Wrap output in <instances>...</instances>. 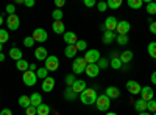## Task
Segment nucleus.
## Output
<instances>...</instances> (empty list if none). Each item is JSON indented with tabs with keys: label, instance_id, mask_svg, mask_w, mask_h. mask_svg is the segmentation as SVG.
Returning <instances> with one entry per match:
<instances>
[{
	"label": "nucleus",
	"instance_id": "nucleus-1",
	"mask_svg": "<svg viewBox=\"0 0 156 115\" xmlns=\"http://www.w3.org/2000/svg\"><path fill=\"white\" fill-rule=\"evenodd\" d=\"M97 98H98V95H97V92H95V89H90V87H87L84 92H81V93H80V100H81V103H83V104H87V106L95 104Z\"/></svg>",
	"mask_w": 156,
	"mask_h": 115
},
{
	"label": "nucleus",
	"instance_id": "nucleus-2",
	"mask_svg": "<svg viewBox=\"0 0 156 115\" xmlns=\"http://www.w3.org/2000/svg\"><path fill=\"white\" fill-rule=\"evenodd\" d=\"M86 67H87V62L84 61V58H78V59H75L72 62V72H73V75L83 73L86 70Z\"/></svg>",
	"mask_w": 156,
	"mask_h": 115
},
{
	"label": "nucleus",
	"instance_id": "nucleus-3",
	"mask_svg": "<svg viewBox=\"0 0 156 115\" xmlns=\"http://www.w3.org/2000/svg\"><path fill=\"white\" fill-rule=\"evenodd\" d=\"M95 106L100 112H106L111 106V100L106 96V95H98L97 101H95Z\"/></svg>",
	"mask_w": 156,
	"mask_h": 115
},
{
	"label": "nucleus",
	"instance_id": "nucleus-4",
	"mask_svg": "<svg viewBox=\"0 0 156 115\" xmlns=\"http://www.w3.org/2000/svg\"><path fill=\"white\" fill-rule=\"evenodd\" d=\"M22 81H23V84H25V86L33 87V86L36 84V81H37V76H36V73H34V72L27 70V72H23V75H22Z\"/></svg>",
	"mask_w": 156,
	"mask_h": 115
},
{
	"label": "nucleus",
	"instance_id": "nucleus-5",
	"mask_svg": "<svg viewBox=\"0 0 156 115\" xmlns=\"http://www.w3.org/2000/svg\"><path fill=\"white\" fill-rule=\"evenodd\" d=\"M101 56H100L98 50H86V53H84V61L87 64H97Z\"/></svg>",
	"mask_w": 156,
	"mask_h": 115
},
{
	"label": "nucleus",
	"instance_id": "nucleus-6",
	"mask_svg": "<svg viewBox=\"0 0 156 115\" xmlns=\"http://www.w3.org/2000/svg\"><path fill=\"white\" fill-rule=\"evenodd\" d=\"M31 37L34 39V42H39V44H42V42H45V41L48 39V34H47V31H45L44 28H36V30L33 31Z\"/></svg>",
	"mask_w": 156,
	"mask_h": 115
},
{
	"label": "nucleus",
	"instance_id": "nucleus-7",
	"mask_svg": "<svg viewBox=\"0 0 156 115\" xmlns=\"http://www.w3.org/2000/svg\"><path fill=\"white\" fill-rule=\"evenodd\" d=\"M58 67H59V59H58V56H48V58L45 59V69H47L48 72H55V70H58Z\"/></svg>",
	"mask_w": 156,
	"mask_h": 115
},
{
	"label": "nucleus",
	"instance_id": "nucleus-8",
	"mask_svg": "<svg viewBox=\"0 0 156 115\" xmlns=\"http://www.w3.org/2000/svg\"><path fill=\"white\" fill-rule=\"evenodd\" d=\"M6 25H8V30H12V31H16L19 28V25H20V19L17 14H11L6 17Z\"/></svg>",
	"mask_w": 156,
	"mask_h": 115
},
{
	"label": "nucleus",
	"instance_id": "nucleus-9",
	"mask_svg": "<svg viewBox=\"0 0 156 115\" xmlns=\"http://www.w3.org/2000/svg\"><path fill=\"white\" fill-rule=\"evenodd\" d=\"M140 98L144 100V101H151V100H154V92H153V87H150V86H144L140 89Z\"/></svg>",
	"mask_w": 156,
	"mask_h": 115
},
{
	"label": "nucleus",
	"instance_id": "nucleus-10",
	"mask_svg": "<svg viewBox=\"0 0 156 115\" xmlns=\"http://www.w3.org/2000/svg\"><path fill=\"white\" fill-rule=\"evenodd\" d=\"M117 23H119V20H117L114 16H108L105 23H103V27H105L106 31H114L115 33V28H117Z\"/></svg>",
	"mask_w": 156,
	"mask_h": 115
},
{
	"label": "nucleus",
	"instance_id": "nucleus-11",
	"mask_svg": "<svg viewBox=\"0 0 156 115\" xmlns=\"http://www.w3.org/2000/svg\"><path fill=\"white\" fill-rule=\"evenodd\" d=\"M129 28H131L129 22H126V20H119V23H117V28H115V33H117V34H128Z\"/></svg>",
	"mask_w": 156,
	"mask_h": 115
},
{
	"label": "nucleus",
	"instance_id": "nucleus-12",
	"mask_svg": "<svg viewBox=\"0 0 156 115\" xmlns=\"http://www.w3.org/2000/svg\"><path fill=\"white\" fill-rule=\"evenodd\" d=\"M126 89H128V92L131 93V95H137V93H140V84L137 83V81H133V79H129L128 83H126Z\"/></svg>",
	"mask_w": 156,
	"mask_h": 115
},
{
	"label": "nucleus",
	"instance_id": "nucleus-13",
	"mask_svg": "<svg viewBox=\"0 0 156 115\" xmlns=\"http://www.w3.org/2000/svg\"><path fill=\"white\" fill-rule=\"evenodd\" d=\"M87 89V86H86V81L84 79H76L75 83H73V86H72V90L76 93V95H80L81 92H84Z\"/></svg>",
	"mask_w": 156,
	"mask_h": 115
},
{
	"label": "nucleus",
	"instance_id": "nucleus-14",
	"mask_svg": "<svg viewBox=\"0 0 156 115\" xmlns=\"http://www.w3.org/2000/svg\"><path fill=\"white\" fill-rule=\"evenodd\" d=\"M62 39H64V42H66L67 45H75L78 42V37H76V34L73 31H66L64 36H62Z\"/></svg>",
	"mask_w": 156,
	"mask_h": 115
},
{
	"label": "nucleus",
	"instance_id": "nucleus-15",
	"mask_svg": "<svg viewBox=\"0 0 156 115\" xmlns=\"http://www.w3.org/2000/svg\"><path fill=\"white\" fill-rule=\"evenodd\" d=\"M55 79H53V76H48V78H45L44 81H42V90L44 92H51V90H53V87H55Z\"/></svg>",
	"mask_w": 156,
	"mask_h": 115
},
{
	"label": "nucleus",
	"instance_id": "nucleus-16",
	"mask_svg": "<svg viewBox=\"0 0 156 115\" xmlns=\"http://www.w3.org/2000/svg\"><path fill=\"white\" fill-rule=\"evenodd\" d=\"M84 72H86V75L89 76V78H95V76L98 75V72H100V69H98L97 64H87Z\"/></svg>",
	"mask_w": 156,
	"mask_h": 115
},
{
	"label": "nucleus",
	"instance_id": "nucleus-17",
	"mask_svg": "<svg viewBox=\"0 0 156 115\" xmlns=\"http://www.w3.org/2000/svg\"><path fill=\"white\" fill-rule=\"evenodd\" d=\"M34 58H36L37 61H45V59L48 58L47 48H44V47H37V48L34 50Z\"/></svg>",
	"mask_w": 156,
	"mask_h": 115
},
{
	"label": "nucleus",
	"instance_id": "nucleus-18",
	"mask_svg": "<svg viewBox=\"0 0 156 115\" xmlns=\"http://www.w3.org/2000/svg\"><path fill=\"white\" fill-rule=\"evenodd\" d=\"M133 52H131V50H123V52L120 53V56H119V59L122 61V64H123V66H126V64L128 62H131V59H133Z\"/></svg>",
	"mask_w": 156,
	"mask_h": 115
},
{
	"label": "nucleus",
	"instance_id": "nucleus-19",
	"mask_svg": "<svg viewBox=\"0 0 156 115\" xmlns=\"http://www.w3.org/2000/svg\"><path fill=\"white\" fill-rule=\"evenodd\" d=\"M105 95H106L109 100H115V98H119V96H120V90H119L117 87L111 86V87H106V92H105Z\"/></svg>",
	"mask_w": 156,
	"mask_h": 115
},
{
	"label": "nucleus",
	"instance_id": "nucleus-20",
	"mask_svg": "<svg viewBox=\"0 0 156 115\" xmlns=\"http://www.w3.org/2000/svg\"><path fill=\"white\" fill-rule=\"evenodd\" d=\"M115 33L114 31H105L103 33V37H101V41H103V44H106V45H109L111 42H114L115 41Z\"/></svg>",
	"mask_w": 156,
	"mask_h": 115
},
{
	"label": "nucleus",
	"instance_id": "nucleus-21",
	"mask_svg": "<svg viewBox=\"0 0 156 115\" xmlns=\"http://www.w3.org/2000/svg\"><path fill=\"white\" fill-rule=\"evenodd\" d=\"M30 101H31V106H33V107L41 106V104H42V96H41V93H37V92L31 93V95H30Z\"/></svg>",
	"mask_w": 156,
	"mask_h": 115
},
{
	"label": "nucleus",
	"instance_id": "nucleus-22",
	"mask_svg": "<svg viewBox=\"0 0 156 115\" xmlns=\"http://www.w3.org/2000/svg\"><path fill=\"white\" fill-rule=\"evenodd\" d=\"M134 109H136V112H147V101H144V100H136L134 101Z\"/></svg>",
	"mask_w": 156,
	"mask_h": 115
},
{
	"label": "nucleus",
	"instance_id": "nucleus-23",
	"mask_svg": "<svg viewBox=\"0 0 156 115\" xmlns=\"http://www.w3.org/2000/svg\"><path fill=\"white\" fill-rule=\"evenodd\" d=\"M109 66H111L114 70H119V69H122V66H123V64H122V61L119 59L117 53H114V55H112V59L109 61Z\"/></svg>",
	"mask_w": 156,
	"mask_h": 115
},
{
	"label": "nucleus",
	"instance_id": "nucleus-24",
	"mask_svg": "<svg viewBox=\"0 0 156 115\" xmlns=\"http://www.w3.org/2000/svg\"><path fill=\"white\" fill-rule=\"evenodd\" d=\"M9 58L14 59L16 62L20 61V59H22V50H19L17 47H12V48L9 50Z\"/></svg>",
	"mask_w": 156,
	"mask_h": 115
},
{
	"label": "nucleus",
	"instance_id": "nucleus-25",
	"mask_svg": "<svg viewBox=\"0 0 156 115\" xmlns=\"http://www.w3.org/2000/svg\"><path fill=\"white\" fill-rule=\"evenodd\" d=\"M51 28H53V31H55L56 34H64V33H66V27H64L62 20H59V22H53Z\"/></svg>",
	"mask_w": 156,
	"mask_h": 115
},
{
	"label": "nucleus",
	"instance_id": "nucleus-26",
	"mask_svg": "<svg viewBox=\"0 0 156 115\" xmlns=\"http://www.w3.org/2000/svg\"><path fill=\"white\" fill-rule=\"evenodd\" d=\"M76 48H75V45H66V50H64V55H66V58H70V59H73L75 56H76Z\"/></svg>",
	"mask_w": 156,
	"mask_h": 115
},
{
	"label": "nucleus",
	"instance_id": "nucleus-27",
	"mask_svg": "<svg viewBox=\"0 0 156 115\" xmlns=\"http://www.w3.org/2000/svg\"><path fill=\"white\" fill-rule=\"evenodd\" d=\"M19 106L23 107V109H27L28 106H31L30 96H27V95H20V96H19Z\"/></svg>",
	"mask_w": 156,
	"mask_h": 115
},
{
	"label": "nucleus",
	"instance_id": "nucleus-28",
	"mask_svg": "<svg viewBox=\"0 0 156 115\" xmlns=\"http://www.w3.org/2000/svg\"><path fill=\"white\" fill-rule=\"evenodd\" d=\"M50 113V106L48 104H41L36 107V115H48Z\"/></svg>",
	"mask_w": 156,
	"mask_h": 115
},
{
	"label": "nucleus",
	"instance_id": "nucleus-29",
	"mask_svg": "<svg viewBox=\"0 0 156 115\" xmlns=\"http://www.w3.org/2000/svg\"><path fill=\"white\" fill-rule=\"evenodd\" d=\"M28 67H30V64H28V61H25V59H20V61L16 62V69L20 70V72H27Z\"/></svg>",
	"mask_w": 156,
	"mask_h": 115
},
{
	"label": "nucleus",
	"instance_id": "nucleus-30",
	"mask_svg": "<svg viewBox=\"0 0 156 115\" xmlns=\"http://www.w3.org/2000/svg\"><path fill=\"white\" fill-rule=\"evenodd\" d=\"M64 98L69 100V101H73V100L78 98V95L72 90V87H66V92H64Z\"/></svg>",
	"mask_w": 156,
	"mask_h": 115
},
{
	"label": "nucleus",
	"instance_id": "nucleus-31",
	"mask_svg": "<svg viewBox=\"0 0 156 115\" xmlns=\"http://www.w3.org/2000/svg\"><path fill=\"white\" fill-rule=\"evenodd\" d=\"M36 76H37V78H41V79L44 81L45 78H48V70H47L45 67H39V69L36 70Z\"/></svg>",
	"mask_w": 156,
	"mask_h": 115
},
{
	"label": "nucleus",
	"instance_id": "nucleus-32",
	"mask_svg": "<svg viewBox=\"0 0 156 115\" xmlns=\"http://www.w3.org/2000/svg\"><path fill=\"white\" fill-rule=\"evenodd\" d=\"M142 5H144L142 0H128V6L133 8V9H140Z\"/></svg>",
	"mask_w": 156,
	"mask_h": 115
},
{
	"label": "nucleus",
	"instance_id": "nucleus-33",
	"mask_svg": "<svg viewBox=\"0 0 156 115\" xmlns=\"http://www.w3.org/2000/svg\"><path fill=\"white\" fill-rule=\"evenodd\" d=\"M147 52H148V56L156 59V42H150L148 47H147Z\"/></svg>",
	"mask_w": 156,
	"mask_h": 115
},
{
	"label": "nucleus",
	"instance_id": "nucleus-34",
	"mask_svg": "<svg viewBox=\"0 0 156 115\" xmlns=\"http://www.w3.org/2000/svg\"><path fill=\"white\" fill-rule=\"evenodd\" d=\"M115 42L119 45H126L128 44V34H117L115 36Z\"/></svg>",
	"mask_w": 156,
	"mask_h": 115
},
{
	"label": "nucleus",
	"instance_id": "nucleus-35",
	"mask_svg": "<svg viewBox=\"0 0 156 115\" xmlns=\"http://www.w3.org/2000/svg\"><path fill=\"white\" fill-rule=\"evenodd\" d=\"M106 5H108V8L117 9V8H120V6H122V0H108Z\"/></svg>",
	"mask_w": 156,
	"mask_h": 115
},
{
	"label": "nucleus",
	"instance_id": "nucleus-36",
	"mask_svg": "<svg viewBox=\"0 0 156 115\" xmlns=\"http://www.w3.org/2000/svg\"><path fill=\"white\" fill-rule=\"evenodd\" d=\"M51 16H53V22H59V20H62V17H64V14H62V11L61 9H53V12H51Z\"/></svg>",
	"mask_w": 156,
	"mask_h": 115
},
{
	"label": "nucleus",
	"instance_id": "nucleus-37",
	"mask_svg": "<svg viewBox=\"0 0 156 115\" xmlns=\"http://www.w3.org/2000/svg\"><path fill=\"white\" fill-rule=\"evenodd\" d=\"M8 39H9V34H8V31L6 30H3V28H0V44H5V42H8Z\"/></svg>",
	"mask_w": 156,
	"mask_h": 115
},
{
	"label": "nucleus",
	"instance_id": "nucleus-38",
	"mask_svg": "<svg viewBox=\"0 0 156 115\" xmlns=\"http://www.w3.org/2000/svg\"><path fill=\"white\" fill-rule=\"evenodd\" d=\"M75 48H76V52H86V50H87L86 41H78V42L75 44Z\"/></svg>",
	"mask_w": 156,
	"mask_h": 115
},
{
	"label": "nucleus",
	"instance_id": "nucleus-39",
	"mask_svg": "<svg viewBox=\"0 0 156 115\" xmlns=\"http://www.w3.org/2000/svg\"><path fill=\"white\" fill-rule=\"evenodd\" d=\"M145 8H147V12H148L150 16L156 14V2H148Z\"/></svg>",
	"mask_w": 156,
	"mask_h": 115
},
{
	"label": "nucleus",
	"instance_id": "nucleus-40",
	"mask_svg": "<svg viewBox=\"0 0 156 115\" xmlns=\"http://www.w3.org/2000/svg\"><path fill=\"white\" fill-rule=\"evenodd\" d=\"M97 66H98V69H103V70H105V69L109 66V61H108L106 58H100L98 62H97Z\"/></svg>",
	"mask_w": 156,
	"mask_h": 115
},
{
	"label": "nucleus",
	"instance_id": "nucleus-41",
	"mask_svg": "<svg viewBox=\"0 0 156 115\" xmlns=\"http://www.w3.org/2000/svg\"><path fill=\"white\" fill-rule=\"evenodd\" d=\"M75 81H76L75 75H67V76H66V86H67V87H72Z\"/></svg>",
	"mask_w": 156,
	"mask_h": 115
},
{
	"label": "nucleus",
	"instance_id": "nucleus-42",
	"mask_svg": "<svg viewBox=\"0 0 156 115\" xmlns=\"http://www.w3.org/2000/svg\"><path fill=\"white\" fill-rule=\"evenodd\" d=\"M147 112H156V101L154 100H151V101H148L147 103Z\"/></svg>",
	"mask_w": 156,
	"mask_h": 115
},
{
	"label": "nucleus",
	"instance_id": "nucleus-43",
	"mask_svg": "<svg viewBox=\"0 0 156 115\" xmlns=\"http://www.w3.org/2000/svg\"><path fill=\"white\" fill-rule=\"evenodd\" d=\"M23 45H25V47H28V48L33 47V45H34V39H33L31 36H27V37L23 39Z\"/></svg>",
	"mask_w": 156,
	"mask_h": 115
},
{
	"label": "nucleus",
	"instance_id": "nucleus-44",
	"mask_svg": "<svg viewBox=\"0 0 156 115\" xmlns=\"http://www.w3.org/2000/svg\"><path fill=\"white\" fill-rule=\"evenodd\" d=\"M5 11L8 12V16H11V14H14V12H16V6L14 5H6V8H5Z\"/></svg>",
	"mask_w": 156,
	"mask_h": 115
},
{
	"label": "nucleus",
	"instance_id": "nucleus-45",
	"mask_svg": "<svg viewBox=\"0 0 156 115\" xmlns=\"http://www.w3.org/2000/svg\"><path fill=\"white\" fill-rule=\"evenodd\" d=\"M97 8H98V11H106V8H108V5H106V2H98L97 3Z\"/></svg>",
	"mask_w": 156,
	"mask_h": 115
},
{
	"label": "nucleus",
	"instance_id": "nucleus-46",
	"mask_svg": "<svg viewBox=\"0 0 156 115\" xmlns=\"http://www.w3.org/2000/svg\"><path fill=\"white\" fill-rule=\"evenodd\" d=\"M25 113H27V115H36V107L28 106L27 109H25Z\"/></svg>",
	"mask_w": 156,
	"mask_h": 115
},
{
	"label": "nucleus",
	"instance_id": "nucleus-47",
	"mask_svg": "<svg viewBox=\"0 0 156 115\" xmlns=\"http://www.w3.org/2000/svg\"><path fill=\"white\" fill-rule=\"evenodd\" d=\"M95 5H97L95 0H84V6H87V8H92Z\"/></svg>",
	"mask_w": 156,
	"mask_h": 115
},
{
	"label": "nucleus",
	"instance_id": "nucleus-48",
	"mask_svg": "<svg viewBox=\"0 0 156 115\" xmlns=\"http://www.w3.org/2000/svg\"><path fill=\"white\" fill-rule=\"evenodd\" d=\"M23 5L27 8H33L36 5V2H34V0H23Z\"/></svg>",
	"mask_w": 156,
	"mask_h": 115
},
{
	"label": "nucleus",
	"instance_id": "nucleus-49",
	"mask_svg": "<svg viewBox=\"0 0 156 115\" xmlns=\"http://www.w3.org/2000/svg\"><path fill=\"white\" fill-rule=\"evenodd\" d=\"M150 31H151L153 34H156V22H151V23H150Z\"/></svg>",
	"mask_w": 156,
	"mask_h": 115
},
{
	"label": "nucleus",
	"instance_id": "nucleus-50",
	"mask_svg": "<svg viewBox=\"0 0 156 115\" xmlns=\"http://www.w3.org/2000/svg\"><path fill=\"white\" fill-rule=\"evenodd\" d=\"M0 115H12V112L9 109H2L0 110Z\"/></svg>",
	"mask_w": 156,
	"mask_h": 115
},
{
	"label": "nucleus",
	"instance_id": "nucleus-51",
	"mask_svg": "<svg viewBox=\"0 0 156 115\" xmlns=\"http://www.w3.org/2000/svg\"><path fill=\"white\" fill-rule=\"evenodd\" d=\"M55 5L58 6V9L61 8V6H64V5H66V2H64V0H56V2H55Z\"/></svg>",
	"mask_w": 156,
	"mask_h": 115
},
{
	"label": "nucleus",
	"instance_id": "nucleus-52",
	"mask_svg": "<svg viewBox=\"0 0 156 115\" xmlns=\"http://www.w3.org/2000/svg\"><path fill=\"white\" fill-rule=\"evenodd\" d=\"M28 70H30V72H34V73H36V70H37V67H36V64H30V67H28Z\"/></svg>",
	"mask_w": 156,
	"mask_h": 115
},
{
	"label": "nucleus",
	"instance_id": "nucleus-53",
	"mask_svg": "<svg viewBox=\"0 0 156 115\" xmlns=\"http://www.w3.org/2000/svg\"><path fill=\"white\" fill-rule=\"evenodd\" d=\"M150 78H151V83H153V84H156V72H153V73H151Z\"/></svg>",
	"mask_w": 156,
	"mask_h": 115
},
{
	"label": "nucleus",
	"instance_id": "nucleus-54",
	"mask_svg": "<svg viewBox=\"0 0 156 115\" xmlns=\"http://www.w3.org/2000/svg\"><path fill=\"white\" fill-rule=\"evenodd\" d=\"M5 61V53L2 52V53H0V62H3Z\"/></svg>",
	"mask_w": 156,
	"mask_h": 115
},
{
	"label": "nucleus",
	"instance_id": "nucleus-55",
	"mask_svg": "<svg viewBox=\"0 0 156 115\" xmlns=\"http://www.w3.org/2000/svg\"><path fill=\"white\" fill-rule=\"evenodd\" d=\"M139 115H151V113H150V112H140Z\"/></svg>",
	"mask_w": 156,
	"mask_h": 115
},
{
	"label": "nucleus",
	"instance_id": "nucleus-56",
	"mask_svg": "<svg viewBox=\"0 0 156 115\" xmlns=\"http://www.w3.org/2000/svg\"><path fill=\"white\" fill-rule=\"evenodd\" d=\"M2 25H3V17L0 16V27H2Z\"/></svg>",
	"mask_w": 156,
	"mask_h": 115
},
{
	"label": "nucleus",
	"instance_id": "nucleus-57",
	"mask_svg": "<svg viewBox=\"0 0 156 115\" xmlns=\"http://www.w3.org/2000/svg\"><path fill=\"white\" fill-rule=\"evenodd\" d=\"M105 115H117V113H114V112H108V113H105Z\"/></svg>",
	"mask_w": 156,
	"mask_h": 115
},
{
	"label": "nucleus",
	"instance_id": "nucleus-58",
	"mask_svg": "<svg viewBox=\"0 0 156 115\" xmlns=\"http://www.w3.org/2000/svg\"><path fill=\"white\" fill-rule=\"evenodd\" d=\"M2 50H3V45H2V44H0V53H2Z\"/></svg>",
	"mask_w": 156,
	"mask_h": 115
},
{
	"label": "nucleus",
	"instance_id": "nucleus-59",
	"mask_svg": "<svg viewBox=\"0 0 156 115\" xmlns=\"http://www.w3.org/2000/svg\"><path fill=\"white\" fill-rule=\"evenodd\" d=\"M151 115H156V112H154V113H151Z\"/></svg>",
	"mask_w": 156,
	"mask_h": 115
}]
</instances>
